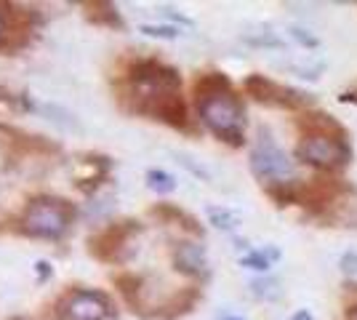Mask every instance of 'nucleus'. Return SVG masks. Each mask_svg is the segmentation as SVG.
I'll return each instance as SVG.
<instances>
[{
    "label": "nucleus",
    "mask_w": 357,
    "mask_h": 320,
    "mask_svg": "<svg viewBox=\"0 0 357 320\" xmlns=\"http://www.w3.org/2000/svg\"><path fill=\"white\" fill-rule=\"evenodd\" d=\"M197 115L203 125L213 137L229 144V147H243L245 144V105L235 89L224 93H213L206 99H195Z\"/></svg>",
    "instance_id": "nucleus-1"
},
{
    "label": "nucleus",
    "mask_w": 357,
    "mask_h": 320,
    "mask_svg": "<svg viewBox=\"0 0 357 320\" xmlns=\"http://www.w3.org/2000/svg\"><path fill=\"white\" fill-rule=\"evenodd\" d=\"M75 216L77 211L70 200L56 198V195H38L24 206V211L19 216V229L30 238L59 241L73 227Z\"/></svg>",
    "instance_id": "nucleus-2"
},
{
    "label": "nucleus",
    "mask_w": 357,
    "mask_h": 320,
    "mask_svg": "<svg viewBox=\"0 0 357 320\" xmlns=\"http://www.w3.org/2000/svg\"><path fill=\"white\" fill-rule=\"evenodd\" d=\"M248 163H251L253 176L264 184L283 182V179H291V174H294L291 155L275 142V137H272V131H269L267 125L259 128L256 142H253L251 147V155H248Z\"/></svg>",
    "instance_id": "nucleus-3"
},
{
    "label": "nucleus",
    "mask_w": 357,
    "mask_h": 320,
    "mask_svg": "<svg viewBox=\"0 0 357 320\" xmlns=\"http://www.w3.org/2000/svg\"><path fill=\"white\" fill-rule=\"evenodd\" d=\"M294 158L317 168V171H339L352 160V147L342 137H301Z\"/></svg>",
    "instance_id": "nucleus-4"
},
{
    "label": "nucleus",
    "mask_w": 357,
    "mask_h": 320,
    "mask_svg": "<svg viewBox=\"0 0 357 320\" xmlns=\"http://www.w3.org/2000/svg\"><path fill=\"white\" fill-rule=\"evenodd\" d=\"M112 299L105 291L93 289H70L64 291L56 305L54 315L56 320H109L112 318Z\"/></svg>",
    "instance_id": "nucleus-5"
},
{
    "label": "nucleus",
    "mask_w": 357,
    "mask_h": 320,
    "mask_svg": "<svg viewBox=\"0 0 357 320\" xmlns=\"http://www.w3.org/2000/svg\"><path fill=\"white\" fill-rule=\"evenodd\" d=\"M178 89H181V75L176 67L158 59H136L128 67L123 93H163L178 91Z\"/></svg>",
    "instance_id": "nucleus-6"
},
{
    "label": "nucleus",
    "mask_w": 357,
    "mask_h": 320,
    "mask_svg": "<svg viewBox=\"0 0 357 320\" xmlns=\"http://www.w3.org/2000/svg\"><path fill=\"white\" fill-rule=\"evenodd\" d=\"M139 232H142V224L134 219L112 222V224H107L105 229L93 232L89 238V254L93 259L105 261V264H120V261L128 259V254H131L128 243Z\"/></svg>",
    "instance_id": "nucleus-7"
},
{
    "label": "nucleus",
    "mask_w": 357,
    "mask_h": 320,
    "mask_svg": "<svg viewBox=\"0 0 357 320\" xmlns=\"http://www.w3.org/2000/svg\"><path fill=\"white\" fill-rule=\"evenodd\" d=\"M243 89L253 102L280 107V109H307L310 105H314V96L298 91V89H291V86H283V83H275V80H269L267 75H259V73L245 77Z\"/></svg>",
    "instance_id": "nucleus-8"
},
{
    "label": "nucleus",
    "mask_w": 357,
    "mask_h": 320,
    "mask_svg": "<svg viewBox=\"0 0 357 320\" xmlns=\"http://www.w3.org/2000/svg\"><path fill=\"white\" fill-rule=\"evenodd\" d=\"M171 261H174V270L181 275H190V277H203V275H208L206 251H203V245L192 243V241H181V243L174 245Z\"/></svg>",
    "instance_id": "nucleus-9"
},
{
    "label": "nucleus",
    "mask_w": 357,
    "mask_h": 320,
    "mask_svg": "<svg viewBox=\"0 0 357 320\" xmlns=\"http://www.w3.org/2000/svg\"><path fill=\"white\" fill-rule=\"evenodd\" d=\"M298 131L304 137H342L347 139V128L336 118H331L328 112H304L296 118Z\"/></svg>",
    "instance_id": "nucleus-10"
},
{
    "label": "nucleus",
    "mask_w": 357,
    "mask_h": 320,
    "mask_svg": "<svg viewBox=\"0 0 357 320\" xmlns=\"http://www.w3.org/2000/svg\"><path fill=\"white\" fill-rule=\"evenodd\" d=\"M149 216L160 219V222H165V224H176V227L192 232V235H203L200 222L195 219L192 213H187L184 208L174 206V203H158V206H152V208H149Z\"/></svg>",
    "instance_id": "nucleus-11"
},
{
    "label": "nucleus",
    "mask_w": 357,
    "mask_h": 320,
    "mask_svg": "<svg viewBox=\"0 0 357 320\" xmlns=\"http://www.w3.org/2000/svg\"><path fill=\"white\" fill-rule=\"evenodd\" d=\"M86 19L99 24V27H107V30H126V22L120 16L118 6L107 3V0H93V3H86Z\"/></svg>",
    "instance_id": "nucleus-12"
},
{
    "label": "nucleus",
    "mask_w": 357,
    "mask_h": 320,
    "mask_svg": "<svg viewBox=\"0 0 357 320\" xmlns=\"http://www.w3.org/2000/svg\"><path fill=\"white\" fill-rule=\"evenodd\" d=\"M197 299H200V289H197V286H187V289L176 291V294L160 307L158 318L174 320V318H178V315H187V312L197 305Z\"/></svg>",
    "instance_id": "nucleus-13"
},
{
    "label": "nucleus",
    "mask_w": 357,
    "mask_h": 320,
    "mask_svg": "<svg viewBox=\"0 0 357 320\" xmlns=\"http://www.w3.org/2000/svg\"><path fill=\"white\" fill-rule=\"evenodd\" d=\"M264 192L275 200L278 206H301L304 195V182L301 179H283V182L264 184Z\"/></svg>",
    "instance_id": "nucleus-14"
},
{
    "label": "nucleus",
    "mask_w": 357,
    "mask_h": 320,
    "mask_svg": "<svg viewBox=\"0 0 357 320\" xmlns=\"http://www.w3.org/2000/svg\"><path fill=\"white\" fill-rule=\"evenodd\" d=\"M232 91V80L224 75V73H203L197 75L192 86L195 99H206V96H213V93H224Z\"/></svg>",
    "instance_id": "nucleus-15"
},
{
    "label": "nucleus",
    "mask_w": 357,
    "mask_h": 320,
    "mask_svg": "<svg viewBox=\"0 0 357 320\" xmlns=\"http://www.w3.org/2000/svg\"><path fill=\"white\" fill-rule=\"evenodd\" d=\"M115 286H118L120 296L126 299V305L134 307V312L142 315V305H139V294H142V286H144V277L134 273H123L115 277Z\"/></svg>",
    "instance_id": "nucleus-16"
},
{
    "label": "nucleus",
    "mask_w": 357,
    "mask_h": 320,
    "mask_svg": "<svg viewBox=\"0 0 357 320\" xmlns=\"http://www.w3.org/2000/svg\"><path fill=\"white\" fill-rule=\"evenodd\" d=\"M280 257H283V254H280V248H278V245H267V248H259V251H248V254L240 259V264H243V267H248V270L267 273L269 267L280 259Z\"/></svg>",
    "instance_id": "nucleus-17"
},
{
    "label": "nucleus",
    "mask_w": 357,
    "mask_h": 320,
    "mask_svg": "<svg viewBox=\"0 0 357 320\" xmlns=\"http://www.w3.org/2000/svg\"><path fill=\"white\" fill-rule=\"evenodd\" d=\"M147 187L152 192H158V195H168V192H174L176 190V179L168 174V171H160V168H149L147 171Z\"/></svg>",
    "instance_id": "nucleus-18"
},
{
    "label": "nucleus",
    "mask_w": 357,
    "mask_h": 320,
    "mask_svg": "<svg viewBox=\"0 0 357 320\" xmlns=\"http://www.w3.org/2000/svg\"><path fill=\"white\" fill-rule=\"evenodd\" d=\"M208 222L216 229H224V232H232V229L240 227V216L229 208H219V206H211L208 208Z\"/></svg>",
    "instance_id": "nucleus-19"
},
{
    "label": "nucleus",
    "mask_w": 357,
    "mask_h": 320,
    "mask_svg": "<svg viewBox=\"0 0 357 320\" xmlns=\"http://www.w3.org/2000/svg\"><path fill=\"white\" fill-rule=\"evenodd\" d=\"M142 32L149 35V38H165V40H174V38L178 35V27H174V24H144Z\"/></svg>",
    "instance_id": "nucleus-20"
},
{
    "label": "nucleus",
    "mask_w": 357,
    "mask_h": 320,
    "mask_svg": "<svg viewBox=\"0 0 357 320\" xmlns=\"http://www.w3.org/2000/svg\"><path fill=\"white\" fill-rule=\"evenodd\" d=\"M251 291L261 299H278L280 296V289H278L275 280H256V283H251Z\"/></svg>",
    "instance_id": "nucleus-21"
},
{
    "label": "nucleus",
    "mask_w": 357,
    "mask_h": 320,
    "mask_svg": "<svg viewBox=\"0 0 357 320\" xmlns=\"http://www.w3.org/2000/svg\"><path fill=\"white\" fill-rule=\"evenodd\" d=\"M8 38H11V24H8V8H6V3H0V51L11 48Z\"/></svg>",
    "instance_id": "nucleus-22"
},
{
    "label": "nucleus",
    "mask_w": 357,
    "mask_h": 320,
    "mask_svg": "<svg viewBox=\"0 0 357 320\" xmlns=\"http://www.w3.org/2000/svg\"><path fill=\"white\" fill-rule=\"evenodd\" d=\"M0 105L16 107V109H32V102H27V96H16L6 89H0Z\"/></svg>",
    "instance_id": "nucleus-23"
},
{
    "label": "nucleus",
    "mask_w": 357,
    "mask_h": 320,
    "mask_svg": "<svg viewBox=\"0 0 357 320\" xmlns=\"http://www.w3.org/2000/svg\"><path fill=\"white\" fill-rule=\"evenodd\" d=\"M291 35H294V38H296L304 48H317V46H320V40H317L314 35H310L307 30H301V27H291Z\"/></svg>",
    "instance_id": "nucleus-24"
},
{
    "label": "nucleus",
    "mask_w": 357,
    "mask_h": 320,
    "mask_svg": "<svg viewBox=\"0 0 357 320\" xmlns=\"http://www.w3.org/2000/svg\"><path fill=\"white\" fill-rule=\"evenodd\" d=\"M339 267H342L344 275L355 277V275H357V254H355V251H347V254L342 257V261H339Z\"/></svg>",
    "instance_id": "nucleus-25"
},
{
    "label": "nucleus",
    "mask_w": 357,
    "mask_h": 320,
    "mask_svg": "<svg viewBox=\"0 0 357 320\" xmlns=\"http://www.w3.org/2000/svg\"><path fill=\"white\" fill-rule=\"evenodd\" d=\"M339 102H344V105H357V91H344L339 96Z\"/></svg>",
    "instance_id": "nucleus-26"
},
{
    "label": "nucleus",
    "mask_w": 357,
    "mask_h": 320,
    "mask_svg": "<svg viewBox=\"0 0 357 320\" xmlns=\"http://www.w3.org/2000/svg\"><path fill=\"white\" fill-rule=\"evenodd\" d=\"M288 320H314V318H312V312H310V310H296Z\"/></svg>",
    "instance_id": "nucleus-27"
},
{
    "label": "nucleus",
    "mask_w": 357,
    "mask_h": 320,
    "mask_svg": "<svg viewBox=\"0 0 357 320\" xmlns=\"http://www.w3.org/2000/svg\"><path fill=\"white\" fill-rule=\"evenodd\" d=\"M38 273H40V277H48V275H54V270L48 267V261H38Z\"/></svg>",
    "instance_id": "nucleus-28"
},
{
    "label": "nucleus",
    "mask_w": 357,
    "mask_h": 320,
    "mask_svg": "<svg viewBox=\"0 0 357 320\" xmlns=\"http://www.w3.org/2000/svg\"><path fill=\"white\" fill-rule=\"evenodd\" d=\"M347 320H357V305H352L347 310Z\"/></svg>",
    "instance_id": "nucleus-29"
},
{
    "label": "nucleus",
    "mask_w": 357,
    "mask_h": 320,
    "mask_svg": "<svg viewBox=\"0 0 357 320\" xmlns=\"http://www.w3.org/2000/svg\"><path fill=\"white\" fill-rule=\"evenodd\" d=\"M224 320H240V318H224Z\"/></svg>",
    "instance_id": "nucleus-30"
}]
</instances>
